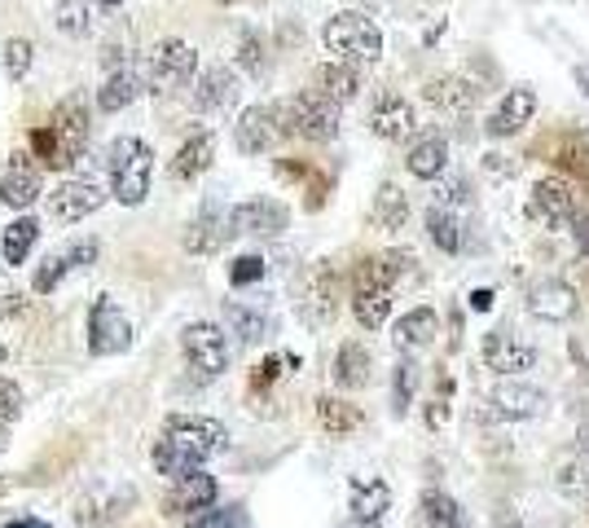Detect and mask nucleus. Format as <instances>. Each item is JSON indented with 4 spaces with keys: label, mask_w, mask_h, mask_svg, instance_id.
<instances>
[{
    "label": "nucleus",
    "mask_w": 589,
    "mask_h": 528,
    "mask_svg": "<svg viewBox=\"0 0 589 528\" xmlns=\"http://www.w3.org/2000/svg\"><path fill=\"white\" fill-rule=\"evenodd\" d=\"M224 450H229L224 422L203 418V414H176V418H168L163 437L155 441V467H159V476L181 480Z\"/></svg>",
    "instance_id": "f257e3e1"
},
{
    "label": "nucleus",
    "mask_w": 589,
    "mask_h": 528,
    "mask_svg": "<svg viewBox=\"0 0 589 528\" xmlns=\"http://www.w3.org/2000/svg\"><path fill=\"white\" fill-rule=\"evenodd\" d=\"M84 142H88V111H84V101L71 97L58 106V115L32 133V150L36 159H45L49 168H66L84 155Z\"/></svg>",
    "instance_id": "f03ea898"
},
{
    "label": "nucleus",
    "mask_w": 589,
    "mask_h": 528,
    "mask_svg": "<svg viewBox=\"0 0 589 528\" xmlns=\"http://www.w3.org/2000/svg\"><path fill=\"white\" fill-rule=\"evenodd\" d=\"M106 168H110V194L120 198L124 207H142L146 202L150 172H155V150L142 137H114L110 155H106Z\"/></svg>",
    "instance_id": "7ed1b4c3"
},
{
    "label": "nucleus",
    "mask_w": 589,
    "mask_h": 528,
    "mask_svg": "<svg viewBox=\"0 0 589 528\" xmlns=\"http://www.w3.org/2000/svg\"><path fill=\"white\" fill-rule=\"evenodd\" d=\"M321 40H326V49L339 62H352V66H370V62L383 58V32H379V23L370 14H357V10L334 14L321 27Z\"/></svg>",
    "instance_id": "20e7f679"
},
{
    "label": "nucleus",
    "mask_w": 589,
    "mask_h": 528,
    "mask_svg": "<svg viewBox=\"0 0 589 528\" xmlns=\"http://www.w3.org/2000/svg\"><path fill=\"white\" fill-rule=\"evenodd\" d=\"M278 115H282V133H295V137H308V142H330L339 133V101H330L317 88L286 97L278 106Z\"/></svg>",
    "instance_id": "39448f33"
},
{
    "label": "nucleus",
    "mask_w": 589,
    "mask_h": 528,
    "mask_svg": "<svg viewBox=\"0 0 589 528\" xmlns=\"http://www.w3.org/2000/svg\"><path fill=\"white\" fill-rule=\"evenodd\" d=\"M137 71H142V84H146L150 93H172V88H181V84L194 79V71H198V49L185 45V40H159V45L146 53V62H142Z\"/></svg>",
    "instance_id": "423d86ee"
},
{
    "label": "nucleus",
    "mask_w": 589,
    "mask_h": 528,
    "mask_svg": "<svg viewBox=\"0 0 589 528\" xmlns=\"http://www.w3.org/2000/svg\"><path fill=\"white\" fill-rule=\"evenodd\" d=\"M88 348H93V357H114V353L133 348V322L124 317V308L106 295L88 312Z\"/></svg>",
    "instance_id": "0eeeda50"
},
{
    "label": "nucleus",
    "mask_w": 589,
    "mask_h": 528,
    "mask_svg": "<svg viewBox=\"0 0 589 528\" xmlns=\"http://www.w3.org/2000/svg\"><path fill=\"white\" fill-rule=\"evenodd\" d=\"M181 348H185V361L194 366L198 379H216L229 366V340L216 322H189L181 335Z\"/></svg>",
    "instance_id": "6e6552de"
},
{
    "label": "nucleus",
    "mask_w": 589,
    "mask_h": 528,
    "mask_svg": "<svg viewBox=\"0 0 589 528\" xmlns=\"http://www.w3.org/2000/svg\"><path fill=\"white\" fill-rule=\"evenodd\" d=\"M291 225V211L278 198H251L229 207V234H251V238H278Z\"/></svg>",
    "instance_id": "1a4fd4ad"
},
{
    "label": "nucleus",
    "mask_w": 589,
    "mask_h": 528,
    "mask_svg": "<svg viewBox=\"0 0 589 528\" xmlns=\"http://www.w3.org/2000/svg\"><path fill=\"white\" fill-rule=\"evenodd\" d=\"M282 137L286 133H282L278 106H247V111L238 115V124H233V146H238L243 155H269Z\"/></svg>",
    "instance_id": "9d476101"
},
{
    "label": "nucleus",
    "mask_w": 589,
    "mask_h": 528,
    "mask_svg": "<svg viewBox=\"0 0 589 528\" xmlns=\"http://www.w3.org/2000/svg\"><path fill=\"white\" fill-rule=\"evenodd\" d=\"M484 366L502 379H519L524 370L537 366V348L519 331H489L484 335Z\"/></svg>",
    "instance_id": "9b49d317"
},
{
    "label": "nucleus",
    "mask_w": 589,
    "mask_h": 528,
    "mask_svg": "<svg viewBox=\"0 0 589 528\" xmlns=\"http://www.w3.org/2000/svg\"><path fill=\"white\" fill-rule=\"evenodd\" d=\"M532 217L550 230H572L576 221V189L563 176H545L532 185Z\"/></svg>",
    "instance_id": "f8f14e48"
},
{
    "label": "nucleus",
    "mask_w": 589,
    "mask_h": 528,
    "mask_svg": "<svg viewBox=\"0 0 589 528\" xmlns=\"http://www.w3.org/2000/svg\"><path fill=\"white\" fill-rule=\"evenodd\" d=\"M101 202H106V189H101L97 181H88V176H71V181H62V185L49 194V211H53L62 225H75V221L93 217Z\"/></svg>",
    "instance_id": "ddd939ff"
},
{
    "label": "nucleus",
    "mask_w": 589,
    "mask_h": 528,
    "mask_svg": "<svg viewBox=\"0 0 589 528\" xmlns=\"http://www.w3.org/2000/svg\"><path fill=\"white\" fill-rule=\"evenodd\" d=\"M45 194V176H40V168L32 163V155H10V163H5V176H0V202L5 207H14V211H27V207H36V198Z\"/></svg>",
    "instance_id": "4468645a"
},
{
    "label": "nucleus",
    "mask_w": 589,
    "mask_h": 528,
    "mask_svg": "<svg viewBox=\"0 0 589 528\" xmlns=\"http://www.w3.org/2000/svg\"><path fill=\"white\" fill-rule=\"evenodd\" d=\"M489 405L498 418H511V422H524V418H541L545 414V392L519 383V379H502L493 392H489Z\"/></svg>",
    "instance_id": "2eb2a0df"
},
{
    "label": "nucleus",
    "mask_w": 589,
    "mask_h": 528,
    "mask_svg": "<svg viewBox=\"0 0 589 528\" xmlns=\"http://www.w3.org/2000/svg\"><path fill=\"white\" fill-rule=\"evenodd\" d=\"M238 101V75H233V66L216 62L198 75V88H194V106L203 115H224L229 106Z\"/></svg>",
    "instance_id": "dca6fc26"
},
{
    "label": "nucleus",
    "mask_w": 589,
    "mask_h": 528,
    "mask_svg": "<svg viewBox=\"0 0 589 528\" xmlns=\"http://www.w3.org/2000/svg\"><path fill=\"white\" fill-rule=\"evenodd\" d=\"M576 291L563 282V278H545L528 291V312L537 317V322H572L576 317Z\"/></svg>",
    "instance_id": "f3484780"
},
{
    "label": "nucleus",
    "mask_w": 589,
    "mask_h": 528,
    "mask_svg": "<svg viewBox=\"0 0 589 528\" xmlns=\"http://www.w3.org/2000/svg\"><path fill=\"white\" fill-rule=\"evenodd\" d=\"M414 124H418V115H414V106L401 93H383L375 101V111H370V128L383 142H405L414 133Z\"/></svg>",
    "instance_id": "a211bd4d"
},
{
    "label": "nucleus",
    "mask_w": 589,
    "mask_h": 528,
    "mask_svg": "<svg viewBox=\"0 0 589 528\" xmlns=\"http://www.w3.org/2000/svg\"><path fill=\"white\" fill-rule=\"evenodd\" d=\"M229 238H233V234H229V211H224L220 202H207L198 217L189 221L185 247H189L194 256H211V251H220Z\"/></svg>",
    "instance_id": "6ab92c4d"
},
{
    "label": "nucleus",
    "mask_w": 589,
    "mask_h": 528,
    "mask_svg": "<svg viewBox=\"0 0 589 528\" xmlns=\"http://www.w3.org/2000/svg\"><path fill=\"white\" fill-rule=\"evenodd\" d=\"M537 115V93L532 88H506L502 106L489 115V137H515L524 124H532Z\"/></svg>",
    "instance_id": "aec40b11"
},
{
    "label": "nucleus",
    "mask_w": 589,
    "mask_h": 528,
    "mask_svg": "<svg viewBox=\"0 0 589 528\" xmlns=\"http://www.w3.org/2000/svg\"><path fill=\"white\" fill-rule=\"evenodd\" d=\"M211 502H216V480L203 467L189 471V476H181V480H172V493H168V511L172 515H198Z\"/></svg>",
    "instance_id": "412c9836"
},
{
    "label": "nucleus",
    "mask_w": 589,
    "mask_h": 528,
    "mask_svg": "<svg viewBox=\"0 0 589 528\" xmlns=\"http://www.w3.org/2000/svg\"><path fill=\"white\" fill-rule=\"evenodd\" d=\"M142 71L137 66H120V71H110L106 79H101V88H97V106L106 115H114V111H124V106H133L137 97H142Z\"/></svg>",
    "instance_id": "4be33fe9"
},
{
    "label": "nucleus",
    "mask_w": 589,
    "mask_h": 528,
    "mask_svg": "<svg viewBox=\"0 0 589 528\" xmlns=\"http://www.w3.org/2000/svg\"><path fill=\"white\" fill-rule=\"evenodd\" d=\"M211 159H216V137L211 133H194L176 150V159H172V181H198L211 168Z\"/></svg>",
    "instance_id": "5701e85b"
},
{
    "label": "nucleus",
    "mask_w": 589,
    "mask_h": 528,
    "mask_svg": "<svg viewBox=\"0 0 589 528\" xmlns=\"http://www.w3.org/2000/svg\"><path fill=\"white\" fill-rule=\"evenodd\" d=\"M352 317H357L366 331H383L392 317V286H357V295H352Z\"/></svg>",
    "instance_id": "b1692460"
},
{
    "label": "nucleus",
    "mask_w": 589,
    "mask_h": 528,
    "mask_svg": "<svg viewBox=\"0 0 589 528\" xmlns=\"http://www.w3.org/2000/svg\"><path fill=\"white\" fill-rule=\"evenodd\" d=\"M405 168H409V176H418V181H435V176H444V168H449V137H440V133L422 137V142L409 150Z\"/></svg>",
    "instance_id": "393cba45"
},
{
    "label": "nucleus",
    "mask_w": 589,
    "mask_h": 528,
    "mask_svg": "<svg viewBox=\"0 0 589 528\" xmlns=\"http://www.w3.org/2000/svg\"><path fill=\"white\" fill-rule=\"evenodd\" d=\"M317 93H326L330 101H352L361 93V66H352V62H326L317 66Z\"/></svg>",
    "instance_id": "a878e982"
},
{
    "label": "nucleus",
    "mask_w": 589,
    "mask_h": 528,
    "mask_svg": "<svg viewBox=\"0 0 589 528\" xmlns=\"http://www.w3.org/2000/svg\"><path fill=\"white\" fill-rule=\"evenodd\" d=\"M375 225L383 230V234H396V230H405V221H409V198H405V189L401 185H392V181H383L379 185V194H375Z\"/></svg>",
    "instance_id": "bb28decb"
},
{
    "label": "nucleus",
    "mask_w": 589,
    "mask_h": 528,
    "mask_svg": "<svg viewBox=\"0 0 589 528\" xmlns=\"http://www.w3.org/2000/svg\"><path fill=\"white\" fill-rule=\"evenodd\" d=\"M370 348L366 344H343L339 353H334V383L339 388H366L370 383Z\"/></svg>",
    "instance_id": "cd10ccee"
},
{
    "label": "nucleus",
    "mask_w": 589,
    "mask_h": 528,
    "mask_svg": "<svg viewBox=\"0 0 589 528\" xmlns=\"http://www.w3.org/2000/svg\"><path fill=\"white\" fill-rule=\"evenodd\" d=\"M435 331H440V312H435V308H409L401 322H396L392 340H396L401 348H422V344L435 340Z\"/></svg>",
    "instance_id": "c85d7f7f"
},
{
    "label": "nucleus",
    "mask_w": 589,
    "mask_h": 528,
    "mask_svg": "<svg viewBox=\"0 0 589 528\" xmlns=\"http://www.w3.org/2000/svg\"><path fill=\"white\" fill-rule=\"evenodd\" d=\"M224 322L233 327V335H238L243 344H260V340L273 331L269 312H260V308H251V304H238V299L224 304Z\"/></svg>",
    "instance_id": "c756f323"
},
{
    "label": "nucleus",
    "mask_w": 589,
    "mask_h": 528,
    "mask_svg": "<svg viewBox=\"0 0 589 528\" xmlns=\"http://www.w3.org/2000/svg\"><path fill=\"white\" fill-rule=\"evenodd\" d=\"M418 519H422V528H466V511L449 493H440V489H427L422 493Z\"/></svg>",
    "instance_id": "7c9ffc66"
},
{
    "label": "nucleus",
    "mask_w": 589,
    "mask_h": 528,
    "mask_svg": "<svg viewBox=\"0 0 589 528\" xmlns=\"http://www.w3.org/2000/svg\"><path fill=\"white\" fill-rule=\"evenodd\" d=\"M36 238H40L36 217H19L14 225H5V234H0V256H5V265H23L36 247Z\"/></svg>",
    "instance_id": "2f4dec72"
},
{
    "label": "nucleus",
    "mask_w": 589,
    "mask_h": 528,
    "mask_svg": "<svg viewBox=\"0 0 589 528\" xmlns=\"http://www.w3.org/2000/svg\"><path fill=\"white\" fill-rule=\"evenodd\" d=\"M317 418H321V428H326L330 437H352V432L361 428V409L347 405V401H339V396H321V401H317Z\"/></svg>",
    "instance_id": "473e14b6"
},
{
    "label": "nucleus",
    "mask_w": 589,
    "mask_h": 528,
    "mask_svg": "<svg viewBox=\"0 0 589 528\" xmlns=\"http://www.w3.org/2000/svg\"><path fill=\"white\" fill-rule=\"evenodd\" d=\"M476 84H466L457 75H444V79H431L427 84V101L431 106H444V111H466V106H476Z\"/></svg>",
    "instance_id": "72a5a7b5"
},
{
    "label": "nucleus",
    "mask_w": 589,
    "mask_h": 528,
    "mask_svg": "<svg viewBox=\"0 0 589 528\" xmlns=\"http://www.w3.org/2000/svg\"><path fill=\"white\" fill-rule=\"evenodd\" d=\"M427 238H431L440 251H449V256L462 251V221L453 217V207L431 202V211H427Z\"/></svg>",
    "instance_id": "f704fd0d"
},
{
    "label": "nucleus",
    "mask_w": 589,
    "mask_h": 528,
    "mask_svg": "<svg viewBox=\"0 0 589 528\" xmlns=\"http://www.w3.org/2000/svg\"><path fill=\"white\" fill-rule=\"evenodd\" d=\"M388 502H392V489L383 480H357V484H352V511H357V519L379 524Z\"/></svg>",
    "instance_id": "c9c22d12"
},
{
    "label": "nucleus",
    "mask_w": 589,
    "mask_h": 528,
    "mask_svg": "<svg viewBox=\"0 0 589 528\" xmlns=\"http://www.w3.org/2000/svg\"><path fill=\"white\" fill-rule=\"evenodd\" d=\"M53 27L71 40L93 32V0H58L53 5Z\"/></svg>",
    "instance_id": "e433bc0d"
},
{
    "label": "nucleus",
    "mask_w": 589,
    "mask_h": 528,
    "mask_svg": "<svg viewBox=\"0 0 589 528\" xmlns=\"http://www.w3.org/2000/svg\"><path fill=\"white\" fill-rule=\"evenodd\" d=\"M414 392H418V361L401 357L396 370H392V414L396 418H405L414 409Z\"/></svg>",
    "instance_id": "4c0bfd02"
},
{
    "label": "nucleus",
    "mask_w": 589,
    "mask_h": 528,
    "mask_svg": "<svg viewBox=\"0 0 589 528\" xmlns=\"http://www.w3.org/2000/svg\"><path fill=\"white\" fill-rule=\"evenodd\" d=\"M185 528H251V515L243 511V506H207V511H198Z\"/></svg>",
    "instance_id": "58836bf2"
},
{
    "label": "nucleus",
    "mask_w": 589,
    "mask_h": 528,
    "mask_svg": "<svg viewBox=\"0 0 589 528\" xmlns=\"http://www.w3.org/2000/svg\"><path fill=\"white\" fill-rule=\"evenodd\" d=\"M32 58H36V49L27 40H5V71H10V79H27Z\"/></svg>",
    "instance_id": "ea45409f"
},
{
    "label": "nucleus",
    "mask_w": 589,
    "mask_h": 528,
    "mask_svg": "<svg viewBox=\"0 0 589 528\" xmlns=\"http://www.w3.org/2000/svg\"><path fill=\"white\" fill-rule=\"evenodd\" d=\"M559 489H563L567 498H580V493L589 489V467H585V458H580V463H563V467H559Z\"/></svg>",
    "instance_id": "a19ab883"
},
{
    "label": "nucleus",
    "mask_w": 589,
    "mask_h": 528,
    "mask_svg": "<svg viewBox=\"0 0 589 528\" xmlns=\"http://www.w3.org/2000/svg\"><path fill=\"white\" fill-rule=\"evenodd\" d=\"M265 278V260L260 256H238L229 265V282L233 286H251V282H260Z\"/></svg>",
    "instance_id": "79ce46f5"
},
{
    "label": "nucleus",
    "mask_w": 589,
    "mask_h": 528,
    "mask_svg": "<svg viewBox=\"0 0 589 528\" xmlns=\"http://www.w3.org/2000/svg\"><path fill=\"white\" fill-rule=\"evenodd\" d=\"M23 414V388L0 374V422H14Z\"/></svg>",
    "instance_id": "37998d69"
},
{
    "label": "nucleus",
    "mask_w": 589,
    "mask_h": 528,
    "mask_svg": "<svg viewBox=\"0 0 589 528\" xmlns=\"http://www.w3.org/2000/svg\"><path fill=\"white\" fill-rule=\"evenodd\" d=\"M66 273H71V269H66V260L53 251V256L40 265V273H36V291H40V295H49V291H53V286H58Z\"/></svg>",
    "instance_id": "c03bdc74"
},
{
    "label": "nucleus",
    "mask_w": 589,
    "mask_h": 528,
    "mask_svg": "<svg viewBox=\"0 0 589 528\" xmlns=\"http://www.w3.org/2000/svg\"><path fill=\"white\" fill-rule=\"evenodd\" d=\"M238 62H243L251 75H260V71L269 66V62H265V45H260L256 36H243V58H238Z\"/></svg>",
    "instance_id": "a18cd8bd"
},
{
    "label": "nucleus",
    "mask_w": 589,
    "mask_h": 528,
    "mask_svg": "<svg viewBox=\"0 0 589 528\" xmlns=\"http://www.w3.org/2000/svg\"><path fill=\"white\" fill-rule=\"evenodd\" d=\"M19 308H23L19 291H0V317H10V312H19Z\"/></svg>",
    "instance_id": "49530a36"
},
{
    "label": "nucleus",
    "mask_w": 589,
    "mask_h": 528,
    "mask_svg": "<svg viewBox=\"0 0 589 528\" xmlns=\"http://www.w3.org/2000/svg\"><path fill=\"white\" fill-rule=\"evenodd\" d=\"M572 234H576V247L589 256V217H585V221H576V230H572Z\"/></svg>",
    "instance_id": "de8ad7c7"
},
{
    "label": "nucleus",
    "mask_w": 589,
    "mask_h": 528,
    "mask_svg": "<svg viewBox=\"0 0 589 528\" xmlns=\"http://www.w3.org/2000/svg\"><path fill=\"white\" fill-rule=\"evenodd\" d=\"M470 304H476L480 312H484V308H493V291H476V295H470Z\"/></svg>",
    "instance_id": "09e8293b"
},
{
    "label": "nucleus",
    "mask_w": 589,
    "mask_h": 528,
    "mask_svg": "<svg viewBox=\"0 0 589 528\" xmlns=\"http://www.w3.org/2000/svg\"><path fill=\"white\" fill-rule=\"evenodd\" d=\"M5 528H49V524H45V519H32V515H27V519H10Z\"/></svg>",
    "instance_id": "8fccbe9b"
},
{
    "label": "nucleus",
    "mask_w": 589,
    "mask_h": 528,
    "mask_svg": "<svg viewBox=\"0 0 589 528\" xmlns=\"http://www.w3.org/2000/svg\"><path fill=\"white\" fill-rule=\"evenodd\" d=\"M580 458H585V463H589V428H585V432H580Z\"/></svg>",
    "instance_id": "3c124183"
},
{
    "label": "nucleus",
    "mask_w": 589,
    "mask_h": 528,
    "mask_svg": "<svg viewBox=\"0 0 589 528\" xmlns=\"http://www.w3.org/2000/svg\"><path fill=\"white\" fill-rule=\"evenodd\" d=\"M97 10H120V0H93Z\"/></svg>",
    "instance_id": "603ef678"
},
{
    "label": "nucleus",
    "mask_w": 589,
    "mask_h": 528,
    "mask_svg": "<svg viewBox=\"0 0 589 528\" xmlns=\"http://www.w3.org/2000/svg\"><path fill=\"white\" fill-rule=\"evenodd\" d=\"M0 450H5V428H0Z\"/></svg>",
    "instance_id": "864d4df0"
},
{
    "label": "nucleus",
    "mask_w": 589,
    "mask_h": 528,
    "mask_svg": "<svg viewBox=\"0 0 589 528\" xmlns=\"http://www.w3.org/2000/svg\"><path fill=\"white\" fill-rule=\"evenodd\" d=\"M0 361H5V340H0Z\"/></svg>",
    "instance_id": "5fc2aeb1"
},
{
    "label": "nucleus",
    "mask_w": 589,
    "mask_h": 528,
    "mask_svg": "<svg viewBox=\"0 0 589 528\" xmlns=\"http://www.w3.org/2000/svg\"><path fill=\"white\" fill-rule=\"evenodd\" d=\"M220 5H238V0H220Z\"/></svg>",
    "instance_id": "6e6d98bb"
}]
</instances>
